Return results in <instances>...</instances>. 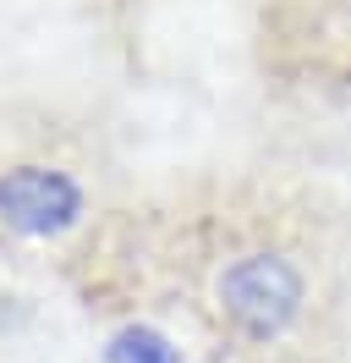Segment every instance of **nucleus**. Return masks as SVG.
<instances>
[{
  "label": "nucleus",
  "mask_w": 351,
  "mask_h": 363,
  "mask_svg": "<svg viewBox=\"0 0 351 363\" xmlns=\"http://www.w3.org/2000/svg\"><path fill=\"white\" fill-rule=\"evenodd\" d=\"M105 363H181V352H176L171 336H159L154 325H127V330L110 336Z\"/></svg>",
  "instance_id": "obj_3"
},
{
  "label": "nucleus",
  "mask_w": 351,
  "mask_h": 363,
  "mask_svg": "<svg viewBox=\"0 0 351 363\" xmlns=\"http://www.w3.org/2000/svg\"><path fill=\"white\" fill-rule=\"evenodd\" d=\"M0 220L22 237H61L83 220V193L61 171L22 165L0 177Z\"/></svg>",
  "instance_id": "obj_2"
},
{
  "label": "nucleus",
  "mask_w": 351,
  "mask_h": 363,
  "mask_svg": "<svg viewBox=\"0 0 351 363\" xmlns=\"http://www.w3.org/2000/svg\"><path fill=\"white\" fill-rule=\"evenodd\" d=\"M219 308H225V319L241 336L269 341L302 308V275L285 259H275V253H247V259H236L219 275Z\"/></svg>",
  "instance_id": "obj_1"
}]
</instances>
